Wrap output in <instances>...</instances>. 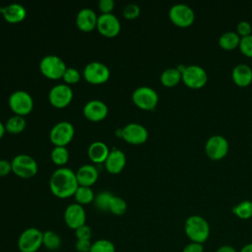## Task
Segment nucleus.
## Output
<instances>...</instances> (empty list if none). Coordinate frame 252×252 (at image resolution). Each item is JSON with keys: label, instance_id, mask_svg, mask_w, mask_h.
Instances as JSON below:
<instances>
[{"label": "nucleus", "instance_id": "nucleus-4", "mask_svg": "<svg viewBox=\"0 0 252 252\" xmlns=\"http://www.w3.org/2000/svg\"><path fill=\"white\" fill-rule=\"evenodd\" d=\"M67 69L65 62L56 55H45L39 62V70L48 79L57 80L62 78Z\"/></svg>", "mask_w": 252, "mask_h": 252}, {"label": "nucleus", "instance_id": "nucleus-33", "mask_svg": "<svg viewBox=\"0 0 252 252\" xmlns=\"http://www.w3.org/2000/svg\"><path fill=\"white\" fill-rule=\"evenodd\" d=\"M112 196H113V195H112L111 193L106 192V191H103V192L98 193L97 195L94 196V207H95L96 209H98L99 211H102V212L108 211L109 202H110Z\"/></svg>", "mask_w": 252, "mask_h": 252}, {"label": "nucleus", "instance_id": "nucleus-39", "mask_svg": "<svg viewBox=\"0 0 252 252\" xmlns=\"http://www.w3.org/2000/svg\"><path fill=\"white\" fill-rule=\"evenodd\" d=\"M114 5L115 3L113 0H99L97 3L101 14H110L114 8Z\"/></svg>", "mask_w": 252, "mask_h": 252}, {"label": "nucleus", "instance_id": "nucleus-8", "mask_svg": "<svg viewBox=\"0 0 252 252\" xmlns=\"http://www.w3.org/2000/svg\"><path fill=\"white\" fill-rule=\"evenodd\" d=\"M132 100L139 108L144 110H152L158 104V95L154 89L147 86H142L133 92Z\"/></svg>", "mask_w": 252, "mask_h": 252}, {"label": "nucleus", "instance_id": "nucleus-40", "mask_svg": "<svg viewBox=\"0 0 252 252\" xmlns=\"http://www.w3.org/2000/svg\"><path fill=\"white\" fill-rule=\"evenodd\" d=\"M91 240H77L75 243V248L78 252H90L92 247Z\"/></svg>", "mask_w": 252, "mask_h": 252}, {"label": "nucleus", "instance_id": "nucleus-25", "mask_svg": "<svg viewBox=\"0 0 252 252\" xmlns=\"http://www.w3.org/2000/svg\"><path fill=\"white\" fill-rule=\"evenodd\" d=\"M27 126V121L24 116L21 115H13L8 118L5 123V129L9 133L12 134H19L24 131Z\"/></svg>", "mask_w": 252, "mask_h": 252}, {"label": "nucleus", "instance_id": "nucleus-31", "mask_svg": "<svg viewBox=\"0 0 252 252\" xmlns=\"http://www.w3.org/2000/svg\"><path fill=\"white\" fill-rule=\"evenodd\" d=\"M50 157L56 165H64L69 159V152L66 147H54Z\"/></svg>", "mask_w": 252, "mask_h": 252}, {"label": "nucleus", "instance_id": "nucleus-5", "mask_svg": "<svg viewBox=\"0 0 252 252\" xmlns=\"http://www.w3.org/2000/svg\"><path fill=\"white\" fill-rule=\"evenodd\" d=\"M12 171L19 177L31 178L37 173V162L26 154L17 155L11 161Z\"/></svg>", "mask_w": 252, "mask_h": 252}, {"label": "nucleus", "instance_id": "nucleus-38", "mask_svg": "<svg viewBox=\"0 0 252 252\" xmlns=\"http://www.w3.org/2000/svg\"><path fill=\"white\" fill-rule=\"evenodd\" d=\"M236 31H237L238 35H241L242 37H244V36H247V35L251 34L252 28H251V25L248 22L241 21L237 24Z\"/></svg>", "mask_w": 252, "mask_h": 252}, {"label": "nucleus", "instance_id": "nucleus-15", "mask_svg": "<svg viewBox=\"0 0 252 252\" xmlns=\"http://www.w3.org/2000/svg\"><path fill=\"white\" fill-rule=\"evenodd\" d=\"M96 29L102 35L106 37H113L119 33L121 25L114 14H100L97 17Z\"/></svg>", "mask_w": 252, "mask_h": 252}, {"label": "nucleus", "instance_id": "nucleus-28", "mask_svg": "<svg viewBox=\"0 0 252 252\" xmlns=\"http://www.w3.org/2000/svg\"><path fill=\"white\" fill-rule=\"evenodd\" d=\"M94 191L91 189V187H87V186H80L78 187V189L76 190L74 197L76 200V203L80 204V205H88L92 202H94Z\"/></svg>", "mask_w": 252, "mask_h": 252}, {"label": "nucleus", "instance_id": "nucleus-12", "mask_svg": "<svg viewBox=\"0 0 252 252\" xmlns=\"http://www.w3.org/2000/svg\"><path fill=\"white\" fill-rule=\"evenodd\" d=\"M87 215L84 207L78 203H72L68 205L64 211V221L66 225L71 229H77L78 227L86 224Z\"/></svg>", "mask_w": 252, "mask_h": 252}, {"label": "nucleus", "instance_id": "nucleus-22", "mask_svg": "<svg viewBox=\"0 0 252 252\" xmlns=\"http://www.w3.org/2000/svg\"><path fill=\"white\" fill-rule=\"evenodd\" d=\"M110 150L108 146L101 141L93 142L88 148V156L94 163L104 162L108 157Z\"/></svg>", "mask_w": 252, "mask_h": 252}, {"label": "nucleus", "instance_id": "nucleus-17", "mask_svg": "<svg viewBox=\"0 0 252 252\" xmlns=\"http://www.w3.org/2000/svg\"><path fill=\"white\" fill-rule=\"evenodd\" d=\"M83 112L88 120L97 122L103 120L106 117L108 113V107L103 101L99 99H92L84 105Z\"/></svg>", "mask_w": 252, "mask_h": 252}, {"label": "nucleus", "instance_id": "nucleus-45", "mask_svg": "<svg viewBox=\"0 0 252 252\" xmlns=\"http://www.w3.org/2000/svg\"><path fill=\"white\" fill-rule=\"evenodd\" d=\"M5 131H6V129H5V125H4V124L2 123V121L0 120V139H2V137L4 136Z\"/></svg>", "mask_w": 252, "mask_h": 252}, {"label": "nucleus", "instance_id": "nucleus-32", "mask_svg": "<svg viewBox=\"0 0 252 252\" xmlns=\"http://www.w3.org/2000/svg\"><path fill=\"white\" fill-rule=\"evenodd\" d=\"M116 248L112 241L108 239H97L92 243L90 252H115Z\"/></svg>", "mask_w": 252, "mask_h": 252}, {"label": "nucleus", "instance_id": "nucleus-24", "mask_svg": "<svg viewBox=\"0 0 252 252\" xmlns=\"http://www.w3.org/2000/svg\"><path fill=\"white\" fill-rule=\"evenodd\" d=\"M61 244H62V239L57 232L53 230H46L43 232L42 246L45 249L49 251H55L61 247Z\"/></svg>", "mask_w": 252, "mask_h": 252}, {"label": "nucleus", "instance_id": "nucleus-37", "mask_svg": "<svg viewBox=\"0 0 252 252\" xmlns=\"http://www.w3.org/2000/svg\"><path fill=\"white\" fill-rule=\"evenodd\" d=\"M75 235L77 237V240H91L92 229L88 224H84L75 229Z\"/></svg>", "mask_w": 252, "mask_h": 252}, {"label": "nucleus", "instance_id": "nucleus-16", "mask_svg": "<svg viewBox=\"0 0 252 252\" xmlns=\"http://www.w3.org/2000/svg\"><path fill=\"white\" fill-rule=\"evenodd\" d=\"M182 80L189 88L199 89L206 84L208 76L202 67L198 65H190L187 66L182 73Z\"/></svg>", "mask_w": 252, "mask_h": 252}, {"label": "nucleus", "instance_id": "nucleus-11", "mask_svg": "<svg viewBox=\"0 0 252 252\" xmlns=\"http://www.w3.org/2000/svg\"><path fill=\"white\" fill-rule=\"evenodd\" d=\"M205 152L211 159L219 160L227 154L228 142L220 135H213L206 142Z\"/></svg>", "mask_w": 252, "mask_h": 252}, {"label": "nucleus", "instance_id": "nucleus-2", "mask_svg": "<svg viewBox=\"0 0 252 252\" xmlns=\"http://www.w3.org/2000/svg\"><path fill=\"white\" fill-rule=\"evenodd\" d=\"M184 231L190 241L204 244L210 236V224L203 217L193 215L186 219Z\"/></svg>", "mask_w": 252, "mask_h": 252}, {"label": "nucleus", "instance_id": "nucleus-36", "mask_svg": "<svg viewBox=\"0 0 252 252\" xmlns=\"http://www.w3.org/2000/svg\"><path fill=\"white\" fill-rule=\"evenodd\" d=\"M140 15V7L135 3H130L123 9V16L128 20L136 19Z\"/></svg>", "mask_w": 252, "mask_h": 252}, {"label": "nucleus", "instance_id": "nucleus-42", "mask_svg": "<svg viewBox=\"0 0 252 252\" xmlns=\"http://www.w3.org/2000/svg\"><path fill=\"white\" fill-rule=\"evenodd\" d=\"M12 171V163L7 159H0V176H6Z\"/></svg>", "mask_w": 252, "mask_h": 252}, {"label": "nucleus", "instance_id": "nucleus-6", "mask_svg": "<svg viewBox=\"0 0 252 252\" xmlns=\"http://www.w3.org/2000/svg\"><path fill=\"white\" fill-rule=\"evenodd\" d=\"M8 103L16 115L25 116L33 108V99L32 95L23 90L15 91L9 96Z\"/></svg>", "mask_w": 252, "mask_h": 252}, {"label": "nucleus", "instance_id": "nucleus-35", "mask_svg": "<svg viewBox=\"0 0 252 252\" xmlns=\"http://www.w3.org/2000/svg\"><path fill=\"white\" fill-rule=\"evenodd\" d=\"M239 47L241 52L244 55L248 57H252V34L241 37L239 42Z\"/></svg>", "mask_w": 252, "mask_h": 252}, {"label": "nucleus", "instance_id": "nucleus-43", "mask_svg": "<svg viewBox=\"0 0 252 252\" xmlns=\"http://www.w3.org/2000/svg\"><path fill=\"white\" fill-rule=\"evenodd\" d=\"M216 252H237V251L233 246L225 244V245H221V246L218 247Z\"/></svg>", "mask_w": 252, "mask_h": 252}, {"label": "nucleus", "instance_id": "nucleus-23", "mask_svg": "<svg viewBox=\"0 0 252 252\" xmlns=\"http://www.w3.org/2000/svg\"><path fill=\"white\" fill-rule=\"evenodd\" d=\"M232 80L239 87H246L252 82V69L246 64H238L232 70Z\"/></svg>", "mask_w": 252, "mask_h": 252}, {"label": "nucleus", "instance_id": "nucleus-9", "mask_svg": "<svg viewBox=\"0 0 252 252\" xmlns=\"http://www.w3.org/2000/svg\"><path fill=\"white\" fill-rule=\"evenodd\" d=\"M85 80L94 85H99L105 83L110 76L108 67L98 61H93L88 63L83 71Z\"/></svg>", "mask_w": 252, "mask_h": 252}, {"label": "nucleus", "instance_id": "nucleus-19", "mask_svg": "<svg viewBox=\"0 0 252 252\" xmlns=\"http://www.w3.org/2000/svg\"><path fill=\"white\" fill-rule=\"evenodd\" d=\"M97 17L95 12L91 8H83L80 10L76 17L77 27L83 32H91L96 28Z\"/></svg>", "mask_w": 252, "mask_h": 252}, {"label": "nucleus", "instance_id": "nucleus-21", "mask_svg": "<svg viewBox=\"0 0 252 252\" xmlns=\"http://www.w3.org/2000/svg\"><path fill=\"white\" fill-rule=\"evenodd\" d=\"M76 177L80 186L91 187L98 178V171L94 165L84 164L76 171Z\"/></svg>", "mask_w": 252, "mask_h": 252}, {"label": "nucleus", "instance_id": "nucleus-26", "mask_svg": "<svg viewBox=\"0 0 252 252\" xmlns=\"http://www.w3.org/2000/svg\"><path fill=\"white\" fill-rule=\"evenodd\" d=\"M240 37L235 32H225L219 38V44L220 47L226 50L234 49L237 45H239Z\"/></svg>", "mask_w": 252, "mask_h": 252}, {"label": "nucleus", "instance_id": "nucleus-27", "mask_svg": "<svg viewBox=\"0 0 252 252\" xmlns=\"http://www.w3.org/2000/svg\"><path fill=\"white\" fill-rule=\"evenodd\" d=\"M182 79L181 73L176 68H167L160 75V82L165 87H173Z\"/></svg>", "mask_w": 252, "mask_h": 252}, {"label": "nucleus", "instance_id": "nucleus-41", "mask_svg": "<svg viewBox=\"0 0 252 252\" xmlns=\"http://www.w3.org/2000/svg\"><path fill=\"white\" fill-rule=\"evenodd\" d=\"M182 252H204V246L201 243L190 241L184 246Z\"/></svg>", "mask_w": 252, "mask_h": 252}, {"label": "nucleus", "instance_id": "nucleus-10", "mask_svg": "<svg viewBox=\"0 0 252 252\" xmlns=\"http://www.w3.org/2000/svg\"><path fill=\"white\" fill-rule=\"evenodd\" d=\"M73 98V90L67 84H58L52 87L48 94L49 102L57 107L63 108L67 106Z\"/></svg>", "mask_w": 252, "mask_h": 252}, {"label": "nucleus", "instance_id": "nucleus-20", "mask_svg": "<svg viewBox=\"0 0 252 252\" xmlns=\"http://www.w3.org/2000/svg\"><path fill=\"white\" fill-rule=\"evenodd\" d=\"M3 18L11 24H16L22 22L27 16L26 8L19 3H12L5 7L0 8Z\"/></svg>", "mask_w": 252, "mask_h": 252}, {"label": "nucleus", "instance_id": "nucleus-14", "mask_svg": "<svg viewBox=\"0 0 252 252\" xmlns=\"http://www.w3.org/2000/svg\"><path fill=\"white\" fill-rule=\"evenodd\" d=\"M148 130L145 126L139 123H129L124 126L121 130V137L128 144L141 145L144 144L148 139Z\"/></svg>", "mask_w": 252, "mask_h": 252}, {"label": "nucleus", "instance_id": "nucleus-29", "mask_svg": "<svg viewBox=\"0 0 252 252\" xmlns=\"http://www.w3.org/2000/svg\"><path fill=\"white\" fill-rule=\"evenodd\" d=\"M232 213L241 220H248L252 217V202L244 200L232 208Z\"/></svg>", "mask_w": 252, "mask_h": 252}, {"label": "nucleus", "instance_id": "nucleus-44", "mask_svg": "<svg viewBox=\"0 0 252 252\" xmlns=\"http://www.w3.org/2000/svg\"><path fill=\"white\" fill-rule=\"evenodd\" d=\"M238 252H252V242L243 245Z\"/></svg>", "mask_w": 252, "mask_h": 252}, {"label": "nucleus", "instance_id": "nucleus-34", "mask_svg": "<svg viewBox=\"0 0 252 252\" xmlns=\"http://www.w3.org/2000/svg\"><path fill=\"white\" fill-rule=\"evenodd\" d=\"M62 79L64 80L65 84L73 85L80 81L81 74L77 69H75L73 67H67V69L65 70V72L62 76Z\"/></svg>", "mask_w": 252, "mask_h": 252}, {"label": "nucleus", "instance_id": "nucleus-30", "mask_svg": "<svg viewBox=\"0 0 252 252\" xmlns=\"http://www.w3.org/2000/svg\"><path fill=\"white\" fill-rule=\"evenodd\" d=\"M127 210V204L124 199L118 196H112L109 202L108 211L115 216H122Z\"/></svg>", "mask_w": 252, "mask_h": 252}, {"label": "nucleus", "instance_id": "nucleus-7", "mask_svg": "<svg viewBox=\"0 0 252 252\" xmlns=\"http://www.w3.org/2000/svg\"><path fill=\"white\" fill-rule=\"evenodd\" d=\"M75 128L69 121H60L50 130L49 139L54 147H66L73 139Z\"/></svg>", "mask_w": 252, "mask_h": 252}, {"label": "nucleus", "instance_id": "nucleus-1", "mask_svg": "<svg viewBox=\"0 0 252 252\" xmlns=\"http://www.w3.org/2000/svg\"><path fill=\"white\" fill-rule=\"evenodd\" d=\"M79 183L76 172L68 167L57 168L50 176L49 188L52 194L60 199H66L74 196Z\"/></svg>", "mask_w": 252, "mask_h": 252}, {"label": "nucleus", "instance_id": "nucleus-13", "mask_svg": "<svg viewBox=\"0 0 252 252\" xmlns=\"http://www.w3.org/2000/svg\"><path fill=\"white\" fill-rule=\"evenodd\" d=\"M170 21L177 27H189L194 21L193 10L185 4H175L169 9L168 13Z\"/></svg>", "mask_w": 252, "mask_h": 252}, {"label": "nucleus", "instance_id": "nucleus-3", "mask_svg": "<svg viewBox=\"0 0 252 252\" xmlns=\"http://www.w3.org/2000/svg\"><path fill=\"white\" fill-rule=\"evenodd\" d=\"M43 232L36 227H28L18 238V248L21 252H37L42 247Z\"/></svg>", "mask_w": 252, "mask_h": 252}, {"label": "nucleus", "instance_id": "nucleus-18", "mask_svg": "<svg viewBox=\"0 0 252 252\" xmlns=\"http://www.w3.org/2000/svg\"><path fill=\"white\" fill-rule=\"evenodd\" d=\"M125 165H126L125 154L117 148L111 149L106 160L104 161V166L106 170L111 174H117L123 170Z\"/></svg>", "mask_w": 252, "mask_h": 252}]
</instances>
